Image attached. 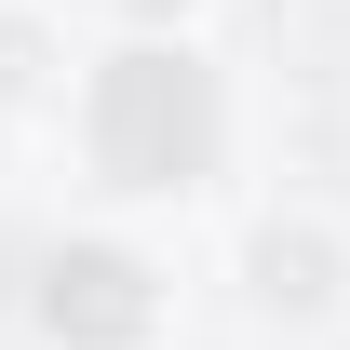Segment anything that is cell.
<instances>
[{
    "instance_id": "cell-1",
    "label": "cell",
    "mask_w": 350,
    "mask_h": 350,
    "mask_svg": "<svg viewBox=\"0 0 350 350\" xmlns=\"http://www.w3.org/2000/svg\"><path fill=\"white\" fill-rule=\"evenodd\" d=\"M216 297L256 350H337L350 337V216L323 189H269L229 216V256H216Z\"/></svg>"
},
{
    "instance_id": "cell-2",
    "label": "cell",
    "mask_w": 350,
    "mask_h": 350,
    "mask_svg": "<svg viewBox=\"0 0 350 350\" xmlns=\"http://www.w3.org/2000/svg\"><path fill=\"white\" fill-rule=\"evenodd\" d=\"M27 337L41 350H162L175 337V269L135 229H68L27 256Z\"/></svg>"
},
{
    "instance_id": "cell-3",
    "label": "cell",
    "mask_w": 350,
    "mask_h": 350,
    "mask_svg": "<svg viewBox=\"0 0 350 350\" xmlns=\"http://www.w3.org/2000/svg\"><path fill=\"white\" fill-rule=\"evenodd\" d=\"M81 27H68V0H0V135H54L68 122V94H81Z\"/></svg>"
},
{
    "instance_id": "cell-4",
    "label": "cell",
    "mask_w": 350,
    "mask_h": 350,
    "mask_svg": "<svg viewBox=\"0 0 350 350\" xmlns=\"http://www.w3.org/2000/svg\"><path fill=\"white\" fill-rule=\"evenodd\" d=\"M216 14H229V0H94V27H108V41H135V54H189Z\"/></svg>"
}]
</instances>
